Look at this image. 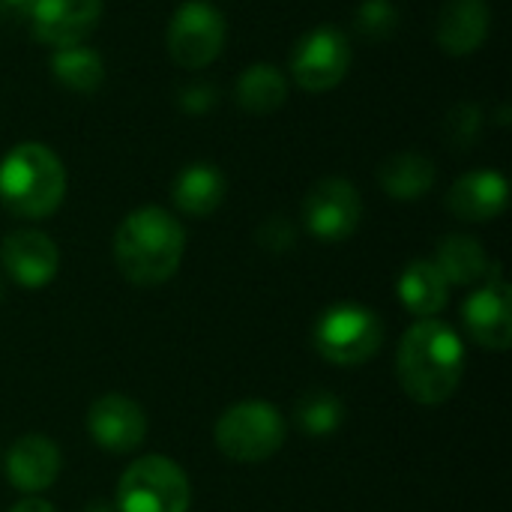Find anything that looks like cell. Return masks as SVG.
<instances>
[{"label": "cell", "mask_w": 512, "mask_h": 512, "mask_svg": "<svg viewBox=\"0 0 512 512\" xmlns=\"http://www.w3.org/2000/svg\"><path fill=\"white\" fill-rule=\"evenodd\" d=\"M462 336L438 318H420L408 327L396 351V375L408 399L420 405H444L465 378Z\"/></svg>", "instance_id": "6da1fadb"}, {"label": "cell", "mask_w": 512, "mask_h": 512, "mask_svg": "<svg viewBox=\"0 0 512 512\" xmlns=\"http://www.w3.org/2000/svg\"><path fill=\"white\" fill-rule=\"evenodd\" d=\"M183 252L186 231L162 207H138L114 231V264L138 288L168 282L180 270Z\"/></svg>", "instance_id": "7a4b0ae2"}, {"label": "cell", "mask_w": 512, "mask_h": 512, "mask_svg": "<svg viewBox=\"0 0 512 512\" xmlns=\"http://www.w3.org/2000/svg\"><path fill=\"white\" fill-rule=\"evenodd\" d=\"M66 195L60 156L39 144H15L0 162V201L18 219H48Z\"/></svg>", "instance_id": "3957f363"}, {"label": "cell", "mask_w": 512, "mask_h": 512, "mask_svg": "<svg viewBox=\"0 0 512 512\" xmlns=\"http://www.w3.org/2000/svg\"><path fill=\"white\" fill-rule=\"evenodd\" d=\"M288 438L285 417L270 402H237L231 405L213 429L219 453L240 465H261L273 459Z\"/></svg>", "instance_id": "277c9868"}, {"label": "cell", "mask_w": 512, "mask_h": 512, "mask_svg": "<svg viewBox=\"0 0 512 512\" xmlns=\"http://www.w3.org/2000/svg\"><path fill=\"white\" fill-rule=\"evenodd\" d=\"M312 345L333 366H363L384 345V321L369 306L336 303L318 315Z\"/></svg>", "instance_id": "5b68a950"}, {"label": "cell", "mask_w": 512, "mask_h": 512, "mask_svg": "<svg viewBox=\"0 0 512 512\" xmlns=\"http://www.w3.org/2000/svg\"><path fill=\"white\" fill-rule=\"evenodd\" d=\"M192 486L168 456L132 462L117 483V512H189Z\"/></svg>", "instance_id": "8992f818"}, {"label": "cell", "mask_w": 512, "mask_h": 512, "mask_svg": "<svg viewBox=\"0 0 512 512\" xmlns=\"http://www.w3.org/2000/svg\"><path fill=\"white\" fill-rule=\"evenodd\" d=\"M225 15L207 0H186L168 24V54L183 69L210 66L225 45Z\"/></svg>", "instance_id": "52a82bcc"}, {"label": "cell", "mask_w": 512, "mask_h": 512, "mask_svg": "<svg viewBox=\"0 0 512 512\" xmlns=\"http://www.w3.org/2000/svg\"><path fill=\"white\" fill-rule=\"evenodd\" d=\"M351 69V42L339 27L309 30L291 54V78L306 93H327L345 81Z\"/></svg>", "instance_id": "ba28073f"}, {"label": "cell", "mask_w": 512, "mask_h": 512, "mask_svg": "<svg viewBox=\"0 0 512 512\" xmlns=\"http://www.w3.org/2000/svg\"><path fill=\"white\" fill-rule=\"evenodd\" d=\"M363 219V198L357 186L345 177L318 180L303 198V225L312 237L324 243L348 240Z\"/></svg>", "instance_id": "9c48e42d"}, {"label": "cell", "mask_w": 512, "mask_h": 512, "mask_svg": "<svg viewBox=\"0 0 512 512\" xmlns=\"http://www.w3.org/2000/svg\"><path fill=\"white\" fill-rule=\"evenodd\" d=\"M462 321L468 336L486 351H510L512 345V291L501 264H489L486 285L462 303Z\"/></svg>", "instance_id": "30bf717a"}, {"label": "cell", "mask_w": 512, "mask_h": 512, "mask_svg": "<svg viewBox=\"0 0 512 512\" xmlns=\"http://www.w3.org/2000/svg\"><path fill=\"white\" fill-rule=\"evenodd\" d=\"M87 432L105 453H135L147 438V414L135 399L123 393H105L87 411Z\"/></svg>", "instance_id": "8fae6325"}, {"label": "cell", "mask_w": 512, "mask_h": 512, "mask_svg": "<svg viewBox=\"0 0 512 512\" xmlns=\"http://www.w3.org/2000/svg\"><path fill=\"white\" fill-rule=\"evenodd\" d=\"M30 33L48 48L81 45L102 18V0H33Z\"/></svg>", "instance_id": "7c38bea8"}, {"label": "cell", "mask_w": 512, "mask_h": 512, "mask_svg": "<svg viewBox=\"0 0 512 512\" xmlns=\"http://www.w3.org/2000/svg\"><path fill=\"white\" fill-rule=\"evenodd\" d=\"M0 264L21 288H45L60 270V249L48 234L36 228H18L3 237Z\"/></svg>", "instance_id": "4fadbf2b"}, {"label": "cell", "mask_w": 512, "mask_h": 512, "mask_svg": "<svg viewBox=\"0 0 512 512\" xmlns=\"http://www.w3.org/2000/svg\"><path fill=\"white\" fill-rule=\"evenodd\" d=\"M63 456L48 435H21L6 453V477L21 495H39L60 477Z\"/></svg>", "instance_id": "5bb4252c"}, {"label": "cell", "mask_w": 512, "mask_h": 512, "mask_svg": "<svg viewBox=\"0 0 512 512\" xmlns=\"http://www.w3.org/2000/svg\"><path fill=\"white\" fill-rule=\"evenodd\" d=\"M510 204V183L498 171H471L447 192V210L462 222L498 219Z\"/></svg>", "instance_id": "9a60e30c"}, {"label": "cell", "mask_w": 512, "mask_h": 512, "mask_svg": "<svg viewBox=\"0 0 512 512\" xmlns=\"http://www.w3.org/2000/svg\"><path fill=\"white\" fill-rule=\"evenodd\" d=\"M492 30V9L486 0H447L438 15L435 39L453 57L474 54Z\"/></svg>", "instance_id": "2e32d148"}, {"label": "cell", "mask_w": 512, "mask_h": 512, "mask_svg": "<svg viewBox=\"0 0 512 512\" xmlns=\"http://www.w3.org/2000/svg\"><path fill=\"white\" fill-rule=\"evenodd\" d=\"M228 192L225 174L210 162L186 165L171 183V201L186 216H210L222 207Z\"/></svg>", "instance_id": "e0dca14e"}, {"label": "cell", "mask_w": 512, "mask_h": 512, "mask_svg": "<svg viewBox=\"0 0 512 512\" xmlns=\"http://www.w3.org/2000/svg\"><path fill=\"white\" fill-rule=\"evenodd\" d=\"M396 291H399L402 306L417 318H435L447 306V297H450L447 279L441 276L435 261H426V258L411 261L402 270Z\"/></svg>", "instance_id": "ac0fdd59"}, {"label": "cell", "mask_w": 512, "mask_h": 512, "mask_svg": "<svg viewBox=\"0 0 512 512\" xmlns=\"http://www.w3.org/2000/svg\"><path fill=\"white\" fill-rule=\"evenodd\" d=\"M435 177H438L435 162L414 150L396 153V156L384 159V165L378 168L381 189L396 201H417V198L429 195L435 186Z\"/></svg>", "instance_id": "d6986e66"}, {"label": "cell", "mask_w": 512, "mask_h": 512, "mask_svg": "<svg viewBox=\"0 0 512 512\" xmlns=\"http://www.w3.org/2000/svg\"><path fill=\"white\" fill-rule=\"evenodd\" d=\"M435 267L447 279V285H474L486 279L489 258L477 237L471 234H447L435 249Z\"/></svg>", "instance_id": "ffe728a7"}, {"label": "cell", "mask_w": 512, "mask_h": 512, "mask_svg": "<svg viewBox=\"0 0 512 512\" xmlns=\"http://www.w3.org/2000/svg\"><path fill=\"white\" fill-rule=\"evenodd\" d=\"M237 105L249 114H273L288 99L285 75L270 63H252L234 87Z\"/></svg>", "instance_id": "44dd1931"}, {"label": "cell", "mask_w": 512, "mask_h": 512, "mask_svg": "<svg viewBox=\"0 0 512 512\" xmlns=\"http://www.w3.org/2000/svg\"><path fill=\"white\" fill-rule=\"evenodd\" d=\"M51 75L72 93H93L105 81V63L93 48L69 45L51 54Z\"/></svg>", "instance_id": "7402d4cb"}, {"label": "cell", "mask_w": 512, "mask_h": 512, "mask_svg": "<svg viewBox=\"0 0 512 512\" xmlns=\"http://www.w3.org/2000/svg\"><path fill=\"white\" fill-rule=\"evenodd\" d=\"M294 423L309 438H327L345 423V405L330 390H309L294 402Z\"/></svg>", "instance_id": "603a6c76"}, {"label": "cell", "mask_w": 512, "mask_h": 512, "mask_svg": "<svg viewBox=\"0 0 512 512\" xmlns=\"http://www.w3.org/2000/svg\"><path fill=\"white\" fill-rule=\"evenodd\" d=\"M399 27V9L390 0H363L354 15V30L366 42H384Z\"/></svg>", "instance_id": "cb8c5ba5"}, {"label": "cell", "mask_w": 512, "mask_h": 512, "mask_svg": "<svg viewBox=\"0 0 512 512\" xmlns=\"http://www.w3.org/2000/svg\"><path fill=\"white\" fill-rule=\"evenodd\" d=\"M483 129V111L474 102H459L444 117V138L453 150H468Z\"/></svg>", "instance_id": "d4e9b609"}, {"label": "cell", "mask_w": 512, "mask_h": 512, "mask_svg": "<svg viewBox=\"0 0 512 512\" xmlns=\"http://www.w3.org/2000/svg\"><path fill=\"white\" fill-rule=\"evenodd\" d=\"M258 243L267 252H288L294 246V225L285 216H273L258 228Z\"/></svg>", "instance_id": "484cf974"}, {"label": "cell", "mask_w": 512, "mask_h": 512, "mask_svg": "<svg viewBox=\"0 0 512 512\" xmlns=\"http://www.w3.org/2000/svg\"><path fill=\"white\" fill-rule=\"evenodd\" d=\"M213 102H216V93L210 84H192V87H183L180 93V108L189 114H204L213 108Z\"/></svg>", "instance_id": "4316f807"}, {"label": "cell", "mask_w": 512, "mask_h": 512, "mask_svg": "<svg viewBox=\"0 0 512 512\" xmlns=\"http://www.w3.org/2000/svg\"><path fill=\"white\" fill-rule=\"evenodd\" d=\"M9 512H57V510H54V504H51V501H45V498H39V495H27L24 501H18V504H15Z\"/></svg>", "instance_id": "83f0119b"}, {"label": "cell", "mask_w": 512, "mask_h": 512, "mask_svg": "<svg viewBox=\"0 0 512 512\" xmlns=\"http://www.w3.org/2000/svg\"><path fill=\"white\" fill-rule=\"evenodd\" d=\"M33 0H0V15H27Z\"/></svg>", "instance_id": "f1b7e54d"}, {"label": "cell", "mask_w": 512, "mask_h": 512, "mask_svg": "<svg viewBox=\"0 0 512 512\" xmlns=\"http://www.w3.org/2000/svg\"><path fill=\"white\" fill-rule=\"evenodd\" d=\"M87 512H117L114 507H105V504H93Z\"/></svg>", "instance_id": "f546056e"}, {"label": "cell", "mask_w": 512, "mask_h": 512, "mask_svg": "<svg viewBox=\"0 0 512 512\" xmlns=\"http://www.w3.org/2000/svg\"><path fill=\"white\" fill-rule=\"evenodd\" d=\"M0 300H3V282H0Z\"/></svg>", "instance_id": "4dcf8cb0"}]
</instances>
